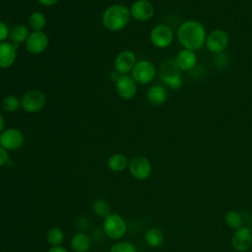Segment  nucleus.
<instances>
[{
	"label": "nucleus",
	"instance_id": "1",
	"mask_svg": "<svg viewBox=\"0 0 252 252\" xmlns=\"http://www.w3.org/2000/svg\"><path fill=\"white\" fill-rule=\"evenodd\" d=\"M206 37L205 27L196 20L184 22L177 30V39L185 49L196 51L202 48L205 45Z\"/></svg>",
	"mask_w": 252,
	"mask_h": 252
},
{
	"label": "nucleus",
	"instance_id": "2",
	"mask_svg": "<svg viewBox=\"0 0 252 252\" xmlns=\"http://www.w3.org/2000/svg\"><path fill=\"white\" fill-rule=\"evenodd\" d=\"M130 9L121 4H113L107 7L102 14V25L110 32L123 30L130 22Z\"/></svg>",
	"mask_w": 252,
	"mask_h": 252
},
{
	"label": "nucleus",
	"instance_id": "3",
	"mask_svg": "<svg viewBox=\"0 0 252 252\" xmlns=\"http://www.w3.org/2000/svg\"><path fill=\"white\" fill-rule=\"evenodd\" d=\"M161 82L172 90H179L182 87V78L180 70L174 59L166 60L160 67Z\"/></svg>",
	"mask_w": 252,
	"mask_h": 252
},
{
	"label": "nucleus",
	"instance_id": "4",
	"mask_svg": "<svg viewBox=\"0 0 252 252\" xmlns=\"http://www.w3.org/2000/svg\"><path fill=\"white\" fill-rule=\"evenodd\" d=\"M229 34L222 29H216L207 34L205 46L213 54L222 53L228 46Z\"/></svg>",
	"mask_w": 252,
	"mask_h": 252
},
{
	"label": "nucleus",
	"instance_id": "5",
	"mask_svg": "<svg viewBox=\"0 0 252 252\" xmlns=\"http://www.w3.org/2000/svg\"><path fill=\"white\" fill-rule=\"evenodd\" d=\"M46 102L45 94L38 90H31L21 97V107L28 113L40 111Z\"/></svg>",
	"mask_w": 252,
	"mask_h": 252
},
{
	"label": "nucleus",
	"instance_id": "6",
	"mask_svg": "<svg viewBox=\"0 0 252 252\" xmlns=\"http://www.w3.org/2000/svg\"><path fill=\"white\" fill-rule=\"evenodd\" d=\"M157 74L155 65L149 60L138 61L133 70L131 71V77L135 80L137 84L147 85L151 83Z\"/></svg>",
	"mask_w": 252,
	"mask_h": 252
},
{
	"label": "nucleus",
	"instance_id": "7",
	"mask_svg": "<svg viewBox=\"0 0 252 252\" xmlns=\"http://www.w3.org/2000/svg\"><path fill=\"white\" fill-rule=\"evenodd\" d=\"M127 225L123 218L117 214H109L103 221L105 234L112 239H119L126 233Z\"/></svg>",
	"mask_w": 252,
	"mask_h": 252
},
{
	"label": "nucleus",
	"instance_id": "8",
	"mask_svg": "<svg viewBox=\"0 0 252 252\" xmlns=\"http://www.w3.org/2000/svg\"><path fill=\"white\" fill-rule=\"evenodd\" d=\"M150 40L157 48H166L173 41V32L167 25H157L150 32Z\"/></svg>",
	"mask_w": 252,
	"mask_h": 252
},
{
	"label": "nucleus",
	"instance_id": "9",
	"mask_svg": "<svg viewBox=\"0 0 252 252\" xmlns=\"http://www.w3.org/2000/svg\"><path fill=\"white\" fill-rule=\"evenodd\" d=\"M25 142L23 133L17 128L4 129L0 134V146L7 151H15L20 149Z\"/></svg>",
	"mask_w": 252,
	"mask_h": 252
},
{
	"label": "nucleus",
	"instance_id": "10",
	"mask_svg": "<svg viewBox=\"0 0 252 252\" xmlns=\"http://www.w3.org/2000/svg\"><path fill=\"white\" fill-rule=\"evenodd\" d=\"M115 90L121 98L129 100L136 95L138 88L137 83L131 76L119 75L115 80Z\"/></svg>",
	"mask_w": 252,
	"mask_h": 252
},
{
	"label": "nucleus",
	"instance_id": "11",
	"mask_svg": "<svg viewBox=\"0 0 252 252\" xmlns=\"http://www.w3.org/2000/svg\"><path fill=\"white\" fill-rule=\"evenodd\" d=\"M129 171L138 180L147 179L152 172V165L149 159L143 156H137L129 161Z\"/></svg>",
	"mask_w": 252,
	"mask_h": 252
},
{
	"label": "nucleus",
	"instance_id": "12",
	"mask_svg": "<svg viewBox=\"0 0 252 252\" xmlns=\"http://www.w3.org/2000/svg\"><path fill=\"white\" fill-rule=\"evenodd\" d=\"M48 42L49 38L44 32L32 31L25 44L28 52L32 54H40L47 48Z\"/></svg>",
	"mask_w": 252,
	"mask_h": 252
},
{
	"label": "nucleus",
	"instance_id": "13",
	"mask_svg": "<svg viewBox=\"0 0 252 252\" xmlns=\"http://www.w3.org/2000/svg\"><path fill=\"white\" fill-rule=\"evenodd\" d=\"M155 13V7L149 0H136L130 8V14L133 19L139 22L149 21Z\"/></svg>",
	"mask_w": 252,
	"mask_h": 252
},
{
	"label": "nucleus",
	"instance_id": "14",
	"mask_svg": "<svg viewBox=\"0 0 252 252\" xmlns=\"http://www.w3.org/2000/svg\"><path fill=\"white\" fill-rule=\"evenodd\" d=\"M136 63L135 53L131 50H123L114 59V69L119 75H127L133 70Z\"/></svg>",
	"mask_w": 252,
	"mask_h": 252
},
{
	"label": "nucleus",
	"instance_id": "15",
	"mask_svg": "<svg viewBox=\"0 0 252 252\" xmlns=\"http://www.w3.org/2000/svg\"><path fill=\"white\" fill-rule=\"evenodd\" d=\"M232 246L239 252H245L252 246V231L245 226H241L235 229L232 239Z\"/></svg>",
	"mask_w": 252,
	"mask_h": 252
},
{
	"label": "nucleus",
	"instance_id": "16",
	"mask_svg": "<svg viewBox=\"0 0 252 252\" xmlns=\"http://www.w3.org/2000/svg\"><path fill=\"white\" fill-rule=\"evenodd\" d=\"M174 61L180 71L187 72L196 67L198 62V57L195 51L183 48L177 53Z\"/></svg>",
	"mask_w": 252,
	"mask_h": 252
},
{
	"label": "nucleus",
	"instance_id": "17",
	"mask_svg": "<svg viewBox=\"0 0 252 252\" xmlns=\"http://www.w3.org/2000/svg\"><path fill=\"white\" fill-rule=\"evenodd\" d=\"M17 57V45L9 41L0 42V68L11 67Z\"/></svg>",
	"mask_w": 252,
	"mask_h": 252
},
{
	"label": "nucleus",
	"instance_id": "18",
	"mask_svg": "<svg viewBox=\"0 0 252 252\" xmlns=\"http://www.w3.org/2000/svg\"><path fill=\"white\" fill-rule=\"evenodd\" d=\"M147 100L154 106L163 104L167 99V92L164 87L160 85H154L149 88L146 94Z\"/></svg>",
	"mask_w": 252,
	"mask_h": 252
},
{
	"label": "nucleus",
	"instance_id": "19",
	"mask_svg": "<svg viewBox=\"0 0 252 252\" xmlns=\"http://www.w3.org/2000/svg\"><path fill=\"white\" fill-rule=\"evenodd\" d=\"M30 31L27 26L25 25H16L12 28L9 33V38L15 45H19L21 43H24L27 41L29 35H30Z\"/></svg>",
	"mask_w": 252,
	"mask_h": 252
},
{
	"label": "nucleus",
	"instance_id": "20",
	"mask_svg": "<svg viewBox=\"0 0 252 252\" xmlns=\"http://www.w3.org/2000/svg\"><path fill=\"white\" fill-rule=\"evenodd\" d=\"M71 246L76 252H86L91 247V239L86 233H77L72 237Z\"/></svg>",
	"mask_w": 252,
	"mask_h": 252
},
{
	"label": "nucleus",
	"instance_id": "21",
	"mask_svg": "<svg viewBox=\"0 0 252 252\" xmlns=\"http://www.w3.org/2000/svg\"><path fill=\"white\" fill-rule=\"evenodd\" d=\"M129 164V160L126 156L122 154H114L109 157L107 160V166L110 170L118 172L125 169Z\"/></svg>",
	"mask_w": 252,
	"mask_h": 252
},
{
	"label": "nucleus",
	"instance_id": "22",
	"mask_svg": "<svg viewBox=\"0 0 252 252\" xmlns=\"http://www.w3.org/2000/svg\"><path fill=\"white\" fill-rule=\"evenodd\" d=\"M146 242L152 247H158L161 245L163 241V234L159 228L153 227L150 228L145 234Z\"/></svg>",
	"mask_w": 252,
	"mask_h": 252
},
{
	"label": "nucleus",
	"instance_id": "23",
	"mask_svg": "<svg viewBox=\"0 0 252 252\" xmlns=\"http://www.w3.org/2000/svg\"><path fill=\"white\" fill-rule=\"evenodd\" d=\"M46 25V17L38 11L32 12L29 17V26L32 31H42Z\"/></svg>",
	"mask_w": 252,
	"mask_h": 252
},
{
	"label": "nucleus",
	"instance_id": "24",
	"mask_svg": "<svg viewBox=\"0 0 252 252\" xmlns=\"http://www.w3.org/2000/svg\"><path fill=\"white\" fill-rule=\"evenodd\" d=\"M1 106L6 112H15L21 107V99L17 95H7L2 100Z\"/></svg>",
	"mask_w": 252,
	"mask_h": 252
},
{
	"label": "nucleus",
	"instance_id": "25",
	"mask_svg": "<svg viewBox=\"0 0 252 252\" xmlns=\"http://www.w3.org/2000/svg\"><path fill=\"white\" fill-rule=\"evenodd\" d=\"M46 238L49 244H51L52 246H59L64 238L63 232L60 228L58 227H51L46 234Z\"/></svg>",
	"mask_w": 252,
	"mask_h": 252
},
{
	"label": "nucleus",
	"instance_id": "26",
	"mask_svg": "<svg viewBox=\"0 0 252 252\" xmlns=\"http://www.w3.org/2000/svg\"><path fill=\"white\" fill-rule=\"evenodd\" d=\"M93 210L96 216L107 217L110 214V207L108 203L103 199H96L93 203Z\"/></svg>",
	"mask_w": 252,
	"mask_h": 252
},
{
	"label": "nucleus",
	"instance_id": "27",
	"mask_svg": "<svg viewBox=\"0 0 252 252\" xmlns=\"http://www.w3.org/2000/svg\"><path fill=\"white\" fill-rule=\"evenodd\" d=\"M224 220L225 223L230 227V228H234L237 229L239 227H241L242 225V218L241 216L235 212V211H229L225 214L224 217Z\"/></svg>",
	"mask_w": 252,
	"mask_h": 252
},
{
	"label": "nucleus",
	"instance_id": "28",
	"mask_svg": "<svg viewBox=\"0 0 252 252\" xmlns=\"http://www.w3.org/2000/svg\"><path fill=\"white\" fill-rule=\"evenodd\" d=\"M109 252H137V250L130 242H119L114 244Z\"/></svg>",
	"mask_w": 252,
	"mask_h": 252
},
{
	"label": "nucleus",
	"instance_id": "29",
	"mask_svg": "<svg viewBox=\"0 0 252 252\" xmlns=\"http://www.w3.org/2000/svg\"><path fill=\"white\" fill-rule=\"evenodd\" d=\"M9 33H10V30L8 28V26L0 21V42L6 41L7 37H9Z\"/></svg>",
	"mask_w": 252,
	"mask_h": 252
},
{
	"label": "nucleus",
	"instance_id": "30",
	"mask_svg": "<svg viewBox=\"0 0 252 252\" xmlns=\"http://www.w3.org/2000/svg\"><path fill=\"white\" fill-rule=\"evenodd\" d=\"M8 159H9V156H8L7 150H5L3 147L0 146V166L6 164Z\"/></svg>",
	"mask_w": 252,
	"mask_h": 252
},
{
	"label": "nucleus",
	"instance_id": "31",
	"mask_svg": "<svg viewBox=\"0 0 252 252\" xmlns=\"http://www.w3.org/2000/svg\"><path fill=\"white\" fill-rule=\"evenodd\" d=\"M40 5L42 6H45V7H51V6H54L58 0H36Z\"/></svg>",
	"mask_w": 252,
	"mask_h": 252
},
{
	"label": "nucleus",
	"instance_id": "32",
	"mask_svg": "<svg viewBox=\"0 0 252 252\" xmlns=\"http://www.w3.org/2000/svg\"><path fill=\"white\" fill-rule=\"evenodd\" d=\"M48 252H67V250L59 245V246H53Z\"/></svg>",
	"mask_w": 252,
	"mask_h": 252
},
{
	"label": "nucleus",
	"instance_id": "33",
	"mask_svg": "<svg viewBox=\"0 0 252 252\" xmlns=\"http://www.w3.org/2000/svg\"><path fill=\"white\" fill-rule=\"evenodd\" d=\"M4 126H5V120H4V116L0 113V134L3 132L4 130Z\"/></svg>",
	"mask_w": 252,
	"mask_h": 252
},
{
	"label": "nucleus",
	"instance_id": "34",
	"mask_svg": "<svg viewBox=\"0 0 252 252\" xmlns=\"http://www.w3.org/2000/svg\"><path fill=\"white\" fill-rule=\"evenodd\" d=\"M251 231H252V230H251Z\"/></svg>",
	"mask_w": 252,
	"mask_h": 252
}]
</instances>
